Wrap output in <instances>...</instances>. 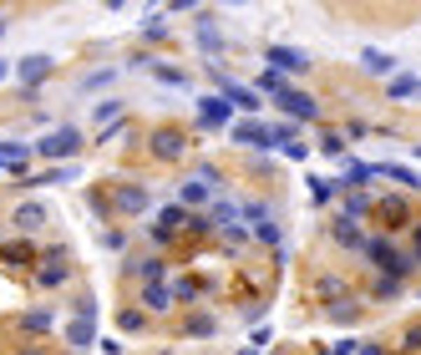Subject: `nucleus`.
<instances>
[{"label":"nucleus","instance_id":"6ab92c4d","mask_svg":"<svg viewBox=\"0 0 421 355\" xmlns=\"http://www.w3.org/2000/svg\"><path fill=\"white\" fill-rule=\"evenodd\" d=\"M117 112H122L117 102H102V107H97V127H107V122H117Z\"/></svg>","mask_w":421,"mask_h":355},{"label":"nucleus","instance_id":"6e6552de","mask_svg":"<svg viewBox=\"0 0 421 355\" xmlns=\"http://www.w3.org/2000/svg\"><path fill=\"white\" fill-rule=\"evenodd\" d=\"M234 137H239V142H259V148H269V142H275V132H269V127H259V122H239V127H234Z\"/></svg>","mask_w":421,"mask_h":355},{"label":"nucleus","instance_id":"dca6fc26","mask_svg":"<svg viewBox=\"0 0 421 355\" xmlns=\"http://www.w3.org/2000/svg\"><path fill=\"white\" fill-rule=\"evenodd\" d=\"M26 153H31V148H20V142H0V168H11V162L20 168V162H26Z\"/></svg>","mask_w":421,"mask_h":355},{"label":"nucleus","instance_id":"aec40b11","mask_svg":"<svg viewBox=\"0 0 421 355\" xmlns=\"http://www.w3.org/2000/svg\"><path fill=\"white\" fill-rule=\"evenodd\" d=\"M61 279H67V269H61L56 259H51L46 269H41V284H61Z\"/></svg>","mask_w":421,"mask_h":355},{"label":"nucleus","instance_id":"9d476101","mask_svg":"<svg viewBox=\"0 0 421 355\" xmlns=\"http://www.w3.org/2000/svg\"><path fill=\"white\" fill-rule=\"evenodd\" d=\"M183 223H188V214L173 203V208H163V218H158V228H153V234H158V239H167V234H173V228H183Z\"/></svg>","mask_w":421,"mask_h":355},{"label":"nucleus","instance_id":"423d86ee","mask_svg":"<svg viewBox=\"0 0 421 355\" xmlns=\"http://www.w3.org/2000/svg\"><path fill=\"white\" fill-rule=\"evenodd\" d=\"M153 153H158V158H183V153H188V148H183V132H173V127L153 132Z\"/></svg>","mask_w":421,"mask_h":355},{"label":"nucleus","instance_id":"412c9836","mask_svg":"<svg viewBox=\"0 0 421 355\" xmlns=\"http://www.w3.org/2000/svg\"><path fill=\"white\" fill-rule=\"evenodd\" d=\"M167 300H173V295H167V289H158V284L147 289V305H153V309H167Z\"/></svg>","mask_w":421,"mask_h":355},{"label":"nucleus","instance_id":"1a4fd4ad","mask_svg":"<svg viewBox=\"0 0 421 355\" xmlns=\"http://www.w3.org/2000/svg\"><path fill=\"white\" fill-rule=\"evenodd\" d=\"M371 254H375V259H381V264L391 269V274H406V269H411V264H406L401 254H396V249H391V244H371Z\"/></svg>","mask_w":421,"mask_h":355},{"label":"nucleus","instance_id":"f257e3e1","mask_svg":"<svg viewBox=\"0 0 421 355\" xmlns=\"http://www.w3.org/2000/svg\"><path fill=\"white\" fill-rule=\"evenodd\" d=\"M76 148H81V132H76V127H56V132H46V137L36 142L41 158H71Z\"/></svg>","mask_w":421,"mask_h":355},{"label":"nucleus","instance_id":"7ed1b4c3","mask_svg":"<svg viewBox=\"0 0 421 355\" xmlns=\"http://www.w3.org/2000/svg\"><path fill=\"white\" fill-rule=\"evenodd\" d=\"M269 67H275V71H305L310 56L305 51H289V46H269Z\"/></svg>","mask_w":421,"mask_h":355},{"label":"nucleus","instance_id":"39448f33","mask_svg":"<svg viewBox=\"0 0 421 355\" xmlns=\"http://www.w3.org/2000/svg\"><path fill=\"white\" fill-rule=\"evenodd\" d=\"M279 107H284L289 117H300V122H310L315 112H320V107H315V102H310L305 92H279Z\"/></svg>","mask_w":421,"mask_h":355},{"label":"nucleus","instance_id":"a211bd4d","mask_svg":"<svg viewBox=\"0 0 421 355\" xmlns=\"http://www.w3.org/2000/svg\"><path fill=\"white\" fill-rule=\"evenodd\" d=\"M366 67H371L375 76H386V71L396 67V61H391V56H381V51H366Z\"/></svg>","mask_w":421,"mask_h":355},{"label":"nucleus","instance_id":"f8f14e48","mask_svg":"<svg viewBox=\"0 0 421 355\" xmlns=\"http://www.w3.org/2000/svg\"><path fill=\"white\" fill-rule=\"evenodd\" d=\"M208 193H214V183H208V178L183 183V203H208Z\"/></svg>","mask_w":421,"mask_h":355},{"label":"nucleus","instance_id":"393cba45","mask_svg":"<svg viewBox=\"0 0 421 355\" xmlns=\"http://www.w3.org/2000/svg\"><path fill=\"white\" fill-rule=\"evenodd\" d=\"M0 76H6V67H0Z\"/></svg>","mask_w":421,"mask_h":355},{"label":"nucleus","instance_id":"4468645a","mask_svg":"<svg viewBox=\"0 0 421 355\" xmlns=\"http://www.w3.org/2000/svg\"><path fill=\"white\" fill-rule=\"evenodd\" d=\"M117 203L127 208V214H142V208H147V193H142V188H122V193H117Z\"/></svg>","mask_w":421,"mask_h":355},{"label":"nucleus","instance_id":"f3484780","mask_svg":"<svg viewBox=\"0 0 421 355\" xmlns=\"http://www.w3.org/2000/svg\"><path fill=\"white\" fill-rule=\"evenodd\" d=\"M416 92H421L416 76H396V81H391V97H416Z\"/></svg>","mask_w":421,"mask_h":355},{"label":"nucleus","instance_id":"20e7f679","mask_svg":"<svg viewBox=\"0 0 421 355\" xmlns=\"http://www.w3.org/2000/svg\"><path fill=\"white\" fill-rule=\"evenodd\" d=\"M219 97H228L234 107H259V92H249V87H239V81H228V76H219Z\"/></svg>","mask_w":421,"mask_h":355},{"label":"nucleus","instance_id":"4be33fe9","mask_svg":"<svg viewBox=\"0 0 421 355\" xmlns=\"http://www.w3.org/2000/svg\"><path fill=\"white\" fill-rule=\"evenodd\" d=\"M259 87H264V92H289V87H284V81H279V71H269V76H259Z\"/></svg>","mask_w":421,"mask_h":355},{"label":"nucleus","instance_id":"b1692460","mask_svg":"<svg viewBox=\"0 0 421 355\" xmlns=\"http://www.w3.org/2000/svg\"><path fill=\"white\" fill-rule=\"evenodd\" d=\"M416 254H421V234H416Z\"/></svg>","mask_w":421,"mask_h":355},{"label":"nucleus","instance_id":"f03ea898","mask_svg":"<svg viewBox=\"0 0 421 355\" xmlns=\"http://www.w3.org/2000/svg\"><path fill=\"white\" fill-rule=\"evenodd\" d=\"M228 117H234V102H228V97H203L198 102V122H203V127H223Z\"/></svg>","mask_w":421,"mask_h":355},{"label":"nucleus","instance_id":"5701e85b","mask_svg":"<svg viewBox=\"0 0 421 355\" xmlns=\"http://www.w3.org/2000/svg\"><path fill=\"white\" fill-rule=\"evenodd\" d=\"M361 355H381V345H361Z\"/></svg>","mask_w":421,"mask_h":355},{"label":"nucleus","instance_id":"9b49d317","mask_svg":"<svg viewBox=\"0 0 421 355\" xmlns=\"http://www.w3.org/2000/svg\"><path fill=\"white\" fill-rule=\"evenodd\" d=\"M41 223H46V208H41V203L15 208V228H41Z\"/></svg>","mask_w":421,"mask_h":355},{"label":"nucleus","instance_id":"ddd939ff","mask_svg":"<svg viewBox=\"0 0 421 355\" xmlns=\"http://www.w3.org/2000/svg\"><path fill=\"white\" fill-rule=\"evenodd\" d=\"M375 178H396V183H406V188H421V178L416 173H406V168H396V162H386V168H371Z\"/></svg>","mask_w":421,"mask_h":355},{"label":"nucleus","instance_id":"2eb2a0df","mask_svg":"<svg viewBox=\"0 0 421 355\" xmlns=\"http://www.w3.org/2000/svg\"><path fill=\"white\" fill-rule=\"evenodd\" d=\"M67 340H71V345H76V350H87V345H92V340H97V335H92V320H76V325H71V330H67Z\"/></svg>","mask_w":421,"mask_h":355},{"label":"nucleus","instance_id":"0eeeda50","mask_svg":"<svg viewBox=\"0 0 421 355\" xmlns=\"http://www.w3.org/2000/svg\"><path fill=\"white\" fill-rule=\"evenodd\" d=\"M51 71V56H26V61H15V76L20 81H41Z\"/></svg>","mask_w":421,"mask_h":355}]
</instances>
